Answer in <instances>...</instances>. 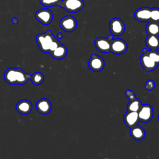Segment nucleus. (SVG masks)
<instances>
[{
  "label": "nucleus",
  "instance_id": "nucleus-20",
  "mask_svg": "<svg viewBox=\"0 0 159 159\" xmlns=\"http://www.w3.org/2000/svg\"><path fill=\"white\" fill-rule=\"evenodd\" d=\"M142 102L140 99L138 98H135L134 99L129 101V102L128 103L127 106V111H132V112H138L140 109Z\"/></svg>",
  "mask_w": 159,
  "mask_h": 159
},
{
  "label": "nucleus",
  "instance_id": "nucleus-16",
  "mask_svg": "<svg viewBox=\"0 0 159 159\" xmlns=\"http://www.w3.org/2000/svg\"><path fill=\"white\" fill-rule=\"evenodd\" d=\"M130 129V135L133 139L135 140H141L145 137V132L142 126L136 125Z\"/></svg>",
  "mask_w": 159,
  "mask_h": 159
},
{
  "label": "nucleus",
  "instance_id": "nucleus-5",
  "mask_svg": "<svg viewBox=\"0 0 159 159\" xmlns=\"http://www.w3.org/2000/svg\"><path fill=\"white\" fill-rule=\"evenodd\" d=\"M125 24L120 19L114 17L110 20L109 30L113 36H120L125 31Z\"/></svg>",
  "mask_w": 159,
  "mask_h": 159
},
{
  "label": "nucleus",
  "instance_id": "nucleus-17",
  "mask_svg": "<svg viewBox=\"0 0 159 159\" xmlns=\"http://www.w3.org/2000/svg\"><path fill=\"white\" fill-rule=\"evenodd\" d=\"M145 43L149 50H157L159 48V35H148Z\"/></svg>",
  "mask_w": 159,
  "mask_h": 159
},
{
  "label": "nucleus",
  "instance_id": "nucleus-10",
  "mask_svg": "<svg viewBox=\"0 0 159 159\" xmlns=\"http://www.w3.org/2000/svg\"><path fill=\"white\" fill-rule=\"evenodd\" d=\"M104 65V60L102 57L94 53H92L88 61V66L91 70L95 72L101 71L103 70Z\"/></svg>",
  "mask_w": 159,
  "mask_h": 159
},
{
  "label": "nucleus",
  "instance_id": "nucleus-9",
  "mask_svg": "<svg viewBox=\"0 0 159 159\" xmlns=\"http://www.w3.org/2000/svg\"><path fill=\"white\" fill-rule=\"evenodd\" d=\"M128 48L127 43L121 39H115L111 41V52L116 55L125 53Z\"/></svg>",
  "mask_w": 159,
  "mask_h": 159
},
{
  "label": "nucleus",
  "instance_id": "nucleus-24",
  "mask_svg": "<svg viewBox=\"0 0 159 159\" xmlns=\"http://www.w3.org/2000/svg\"><path fill=\"white\" fill-rule=\"evenodd\" d=\"M155 87V84L153 80H148L145 84V88L148 91H152L153 90Z\"/></svg>",
  "mask_w": 159,
  "mask_h": 159
},
{
  "label": "nucleus",
  "instance_id": "nucleus-4",
  "mask_svg": "<svg viewBox=\"0 0 159 159\" xmlns=\"http://www.w3.org/2000/svg\"><path fill=\"white\" fill-rule=\"evenodd\" d=\"M35 17L42 24L47 25L52 22L53 15L51 10L45 7L37 11L35 14Z\"/></svg>",
  "mask_w": 159,
  "mask_h": 159
},
{
  "label": "nucleus",
  "instance_id": "nucleus-6",
  "mask_svg": "<svg viewBox=\"0 0 159 159\" xmlns=\"http://www.w3.org/2000/svg\"><path fill=\"white\" fill-rule=\"evenodd\" d=\"M112 39V35H109L107 37H98L94 41L95 47L101 52L109 53L111 52V41Z\"/></svg>",
  "mask_w": 159,
  "mask_h": 159
},
{
  "label": "nucleus",
  "instance_id": "nucleus-1",
  "mask_svg": "<svg viewBox=\"0 0 159 159\" xmlns=\"http://www.w3.org/2000/svg\"><path fill=\"white\" fill-rule=\"evenodd\" d=\"M36 42L40 50L44 53H50L61 44L50 30L39 34L36 37Z\"/></svg>",
  "mask_w": 159,
  "mask_h": 159
},
{
  "label": "nucleus",
  "instance_id": "nucleus-13",
  "mask_svg": "<svg viewBox=\"0 0 159 159\" xmlns=\"http://www.w3.org/2000/svg\"><path fill=\"white\" fill-rule=\"evenodd\" d=\"M35 107L37 111L43 115L47 114L52 110V104L50 101L46 98L39 99L36 102Z\"/></svg>",
  "mask_w": 159,
  "mask_h": 159
},
{
  "label": "nucleus",
  "instance_id": "nucleus-15",
  "mask_svg": "<svg viewBox=\"0 0 159 159\" xmlns=\"http://www.w3.org/2000/svg\"><path fill=\"white\" fill-rule=\"evenodd\" d=\"M16 109L19 113L22 115H27L32 111V104L30 101L27 99H22L17 103Z\"/></svg>",
  "mask_w": 159,
  "mask_h": 159
},
{
  "label": "nucleus",
  "instance_id": "nucleus-26",
  "mask_svg": "<svg viewBox=\"0 0 159 159\" xmlns=\"http://www.w3.org/2000/svg\"><path fill=\"white\" fill-rule=\"evenodd\" d=\"M11 22L13 24H17L18 23V19L16 17H13L11 20Z\"/></svg>",
  "mask_w": 159,
  "mask_h": 159
},
{
  "label": "nucleus",
  "instance_id": "nucleus-19",
  "mask_svg": "<svg viewBox=\"0 0 159 159\" xmlns=\"http://www.w3.org/2000/svg\"><path fill=\"white\" fill-rule=\"evenodd\" d=\"M145 32L148 35H159V22L149 21L145 27Z\"/></svg>",
  "mask_w": 159,
  "mask_h": 159
},
{
  "label": "nucleus",
  "instance_id": "nucleus-14",
  "mask_svg": "<svg viewBox=\"0 0 159 159\" xmlns=\"http://www.w3.org/2000/svg\"><path fill=\"white\" fill-rule=\"evenodd\" d=\"M124 122L127 127L131 128L136 125L140 122L138 112H132L127 111L124 116Z\"/></svg>",
  "mask_w": 159,
  "mask_h": 159
},
{
  "label": "nucleus",
  "instance_id": "nucleus-3",
  "mask_svg": "<svg viewBox=\"0 0 159 159\" xmlns=\"http://www.w3.org/2000/svg\"><path fill=\"white\" fill-rule=\"evenodd\" d=\"M84 6L83 0H61L58 6L69 12L76 13L81 10Z\"/></svg>",
  "mask_w": 159,
  "mask_h": 159
},
{
  "label": "nucleus",
  "instance_id": "nucleus-21",
  "mask_svg": "<svg viewBox=\"0 0 159 159\" xmlns=\"http://www.w3.org/2000/svg\"><path fill=\"white\" fill-rule=\"evenodd\" d=\"M30 80L33 84L38 86L43 83L44 80V76L42 73L37 71L35 72L32 75H31Z\"/></svg>",
  "mask_w": 159,
  "mask_h": 159
},
{
  "label": "nucleus",
  "instance_id": "nucleus-22",
  "mask_svg": "<svg viewBox=\"0 0 159 159\" xmlns=\"http://www.w3.org/2000/svg\"><path fill=\"white\" fill-rule=\"evenodd\" d=\"M143 52H145L148 54L151 59H152L158 65H159V52L157 50H148L147 48H143Z\"/></svg>",
  "mask_w": 159,
  "mask_h": 159
},
{
  "label": "nucleus",
  "instance_id": "nucleus-11",
  "mask_svg": "<svg viewBox=\"0 0 159 159\" xmlns=\"http://www.w3.org/2000/svg\"><path fill=\"white\" fill-rule=\"evenodd\" d=\"M152 8L143 7L137 9L134 12V17L140 22H149L152 20Z\"/></svg>",
  "mask_w": 159,
  "mask_h": 159
},
{
  "label": "nucleus",
  "instance_id": "nucleus-23",
  "mask_svg": "<svg viewBox=\"0 0 159 159\" xmlns=\"http://www.w3.org/2000/svg\"><path fill=\"white\" fill-rule=\"evenodd\" d=\"M61 0H39L40 3L45 7L58 6Z\"/></svg>",
  "mask_w": 159,
  "mask_h": 159
},
{
  "label": "nucleus",
  "instance_id": "nucleus-28",
  "mask_svg": "<svg viewBox=\"0 0 159 159\" xmlns=\"http://www.w3.org/2000/svg\"><path fill=\"white\" fill-rule=\"evenodd\" d=\"M158 120H159V115H158Z\"/></svg>",
  "mask_w": 159,
  "mask_h": 159
},
{
  "label": "nucleus",
  "instance_id": "nucleus-27",
  "mask_svg": "<svg viewBox=\"0 0 159 159\" xmlns=\"http://www.w3.org/2000/svg\"><path fill=\"white\" fill-rule=\"evenodd\" d=\"M62 37H63V35H62V34H61V32H58V33H57V39H58V40L61 39L62 38Z\"/></svg>",
  "mask_w": 159,
  "mask_h": 159
},
{
  "label": "nucleus",
  "instance_id": "nucleus-8",
  "mask_svg": "<svg viewBox=\"0 0 159 159\" xmlns=\"http://www.w3.org/2000/svg\"><path fill=\"white\" fill-rule=\"evenodd\" d=\"M137 112L140 122H148L150 121L153 117V107L149 104H142Z\"/></svg>",
  "mask_w": 159,
  "mask_h": 159
},
{
  "label": "nucleus",
  "instance_id": "nucleus-18",
  "mask_svg": "<svg viewBox=\"0 0 159 159\" xmlns=\"http://www.w3.org/2000/svg\"><path fill=\"white\" fill-rule=\"evenodd\" d=\"M66 47L62 44L58 45L55 50L52 51L50 53L52 58L55 60H60L65 58L67 54Z\"/></svg>",
  "mask_w": 159,
  "mask_h": 159
},
{
  "label": "nucleus",
  "instance_id": "nucleus-2",
  "mask_svg": "<svg viewBox=\"0 0 159 159\" xmlns=\"http://www.w3.org/2000/svg\"><path fill=\"white\" fill-rule=\"evenodd\" d=\"M30 77V74L25 73L20 68H9L4 75V80L11 85L25 84Z\"/></svg>",
  "mask_w": 159,
  "mask_h": 159
},
{
  "label": "nucleus",
  "instance_id": "nucleus-12",
  "mask_svg": "<svg viewBox=\"0 0 159 159\" xmlns=\"http://www.w3.org/2000/svg\"><path fill=\"white\" fill-rule=\"evenodd\" d=\"M140 63L146 72L153 71L158 66V65L152 59H151L145 52H143V54L140 56Z\"/></svg>",
  "mask_w": 159,
  "mask_h": 159
},
{
  "label": "nucleus",
  "instance_id": "nucleus-7",
  "mask_svg": "<svg viewBox=\"0 0 159 159\" xmlns=\"http://www.w3.org/2000/svg\"><path fill=\"white\" fill-rule=\"evenodd\" d=\"M60 26L63 30L67 32H71L76 29L77 22L73 16H66L60 20Z\"/></svg>",
  "mask_w": 159,
  "mask_h": 159
},
{
  "label": "nucleus",
  "instance_id": "nucleus-25",
  "mask_svg": "<svg viewBox=\"0 0 159 159\" xmlns=\"http://www.w3.org/2000/svg\"><path fill=\"white\" fill-rule=\"evenodd\" d=\"M125 96L127 97V98L129 99V101L132 100V99H134L135 98H136L134 93L132 91L130 90V89L127 90V91H125Z\"/></svg>",
  "mask_w": 159,
  "mask_h": 159
}]
</instances>
